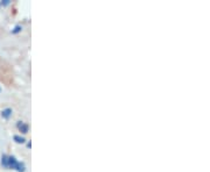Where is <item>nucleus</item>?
<instances>
[{"label":"nucleus","mask_w":210,"mask_h":172,"mask_svg":"<svg viewBox=\"0 0 210 172\" xmlns=\"http://www.w3.org/2000/svg\"><path fill=\"white\" fill-rule=\"evenodd\" d=\"M3 4H4V5H8V4H10V0H4Z\"/></svg>","instance_id":"obj_8"},{"label":"nucleus","mask_w":210,"mask_h":172,"mask_svg":"<svg viewBox=\"0 0 210 172\" xmlns=\"http://www.w3.org/2000/svg\"><path fill=\"white\" fill-rule=\"evenodd\" d=\"M20 30H21V27H20V26H17V27H15V29L13 30V33L15 34V33H19Z\"/></svg>","instance_id":"obj_7"},{"label":"nucleus","mask_w":210,"mask_h":172,"mask_svg":"<svg viewBox=\"0 0 210 172\" xmlns=\"http://www.w3.org/2000/svg\"><path fill=\"white\" fill-rule=\"evenodd\" d=\"M1 115H3V118L8 119V118L12 115V109H11V108H6V109H4V111H3V113H1Z\"/></svg>","instance_id":"obj_2"},{"label":"nucleus","mask_w":210,"mask_h":172,"mask_svg":"<svg viewBox=\"0 0 210 172\" xmlns=\"http://www.w3.org/2000/svg\"><path fill=\"white\" fill-rule=\"evenodd\" d=\"M18 127H19V129H20V130H21L22 133H25V134H26V133L28 131V126H27V125H24V123H19V125H18Z\"/></svg>","instance_id":"obj_3"},{"label":"nucleus","mask_w":210,"mask_h":172,"mask_svg":"<svg viewBox=\"0 0 210 172\" xmlns=\"http://www.w3.org/2000/svg\"><path fill=\"white\" fill-rule=\"evenodd\" d=\"M15 169H17L19 172H24V171H25V165H24V163H18L17 166H15Z\"/></svg>","instance_id":"obj_4"},{"label":"nucleus","mask_w":210,"mask_h":172,"mask_svg":"<svg viewBox=\"0 0 210 172\" xmlns=\"http://www.w3.org/2000/svg\"><path fill=\"white\" fill-rule=\"evenodd\" d=\"M1 163H3V165L7 166V165H8V157H7V156H3V158H1Z\"/></svg>","instance_id":"obj_6"},{"label":"nucleus","mask_w":210,"mask_h":172,"mask_svg":"<svg viewBox=\"0 0 210 172\" xmlns=\"http://www.w3.org/2000/svg\"><path fill=\"white\" fill-rule=\"evenodd\" d=\"M14 141H15L17 143H24V142H25V138H24V137H21V136L15 135V136H14Z\"/></svg>","instance_id":"obj_5"},{"label":"nucleus","mask_w":210,"mask_h":172,"mask_svg":"<svg viewBox=\"0 0 210 172\" xmlns=\"http://www.w3.org/2000/svg\"><path fill=\"white\" fill-rule=\"evenodd\" d=\"M0 91H1V89H0Z\"/></svg>","instance_id":"obj_9"},{"label":"nucleus","mask_w":210,"mask_h":172,"mask_svg":"<svg viewBox=\"0 0 210 172\" xmlns=\"http://www.w3.org/2000/svg\"><path fill=\"white\" fill-rule=\"evenodd\" d=\"M17 164H18V162H17V159H15V157H8V165L7 166H10V167H12V169H15V166H17Z\"/></svg>","instance_id":"obj_1"}]
</instances>
